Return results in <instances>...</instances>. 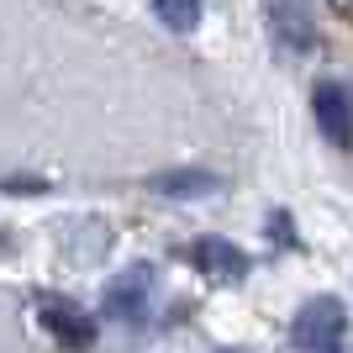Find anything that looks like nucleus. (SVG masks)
Here are the masks:
<instances>
[{
    "label": "nucleus",
    "mask_w": 353,
    "mask_h": 353,
    "mask_svg": "<svg viewBox=\"0 0 353 353\" xmlns=\"http://www.w3.org/2000/svg\"><path fill=\"white\" fill-rule=\"evenodd\" d=\"M290 338L301 353H338L343 338H348V311H343L338 295H316L295 311L290 322Z\"/></svg>",
    "instance_id": "f257e3e1"
},
{
    "label": "nucleus",
    "mask_w": 353,
    "mask_h": 353,
    "mask_svg": "<svg viewBox=\"0 0 353 353\" xmlns=\"http://www.w3.org/2000/svg\"><path fill=\"white\" fill-rule=\"evenodd\" d=\"M148 301H153V269L148 264H127L121 274H111V285H105V295H101V306H105L111 322H143Z\"/></svg>",
    "instance_id": "f03ea898"
},
{
    "label": "nucleus",
    "mask_w": 353,
    "mask_h": 353,
    "mask_svg": "<svg viewBox=\"0 0 353 353\" xmlns=\"http://www.w3.org/2000/svg\"><path fill=\"white\" fill-rule=\"evenodd\" d=\"M311 111H316V127H322L327 143L353 148V85L348 79H322L316 95H311Z\"/></svg>",
    "instance_id": "7ed1b4c3"
},
{
    "label": "nucleus",
    "mask_w": 353,
    "mask_h": 353,
    "mask_svg": "<svg viewBox=\"0 0 353 353\" xmlns=\"http://www.w3.org/2000/svg\"><path fill=\"white\" fill-rule=\"evenodd\" d=\"M37 316H43L48 338L59 343V348H74L85 353L90 343H95V322H90L79 306H69V301H53V295H43V306H37Z\"/></svg>",
    "instance_id": "20e7f679"
},
{
    "label": "nucleus",
    "mask_w": 353,
    "mask_h": 353,
    "mask_svg": "<svg viewBox=\"0 0 353 353\" xmlns=\"http://www.w3.org/2000/svg\"><path fill=\"white\" fill-rule=\"evenodd\" d=\"M190 264L201 269L211 285H237L243 274H248V259H243L237 243H227V237H195L190 243Z\"/></svg>",
    "instance_id": "39448f33"
},
{
    "label": "nucleus",
    "mask_w": 353,
    "mask_h": 353,
    "mask_svg": "<svg viewBox=\"0 0 353 353\" xmlns=\"http://www.w3.org/2000/svg\"><path fill=\"white\" fill-rule=\"evenodd\" d=\"M269 21H274V37L290 53H311L316 48V21H311L306 0H269Z\"/></svg>",
    "instance_id": "423d86ee"
},
{
    "label": "nucleus",
    "mask_w": 353,
    "mask_h": 353,
    "mask_svg": "<svg viewBox=\"0 0 353 353\" xmlns=\"http://www.w3.org/2000/svg\"><path fill=\"white\" fill-rule=\"evenodd\" d=\"M148 190L163 195V201H201V195L221 190V174H211V169H174V174H153Z\"/></svg>",
    "instance_id": "0eeeda50"
},
{
    "label": "nucleus",
    "mask_w": 353,
    "mask_h": 353,
    "mask_svg": "<svg viewBox=\"0 0 353 353\" xmlns=\"http://www.w3.org/2000/svg\"><path fill=\"white\" fill-rule=\"evenodd\" d=\"M153 16H159L169 32H195L201 27V0H153Z\"/></svg>",
    "instance_id": "6e6552de"
}]
</instances>
